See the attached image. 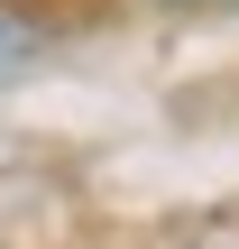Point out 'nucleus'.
Wrapping results in <instances>:
<instances>
[{"label":"nucleus","mask_w":239,"mask_h":249,"mask_svg":"<svg viewBox=\"0 0 239 249\" xmlns=\"http://www.w3.org/2000/svg\"><path fill=\"white\" fill-rule=\"evenodd\" d=\"M28 55H37V37H28L18 18H0V83H18V74H28Z\"/></svg>","instance_id":"f257e3e1"}]
</instances>
